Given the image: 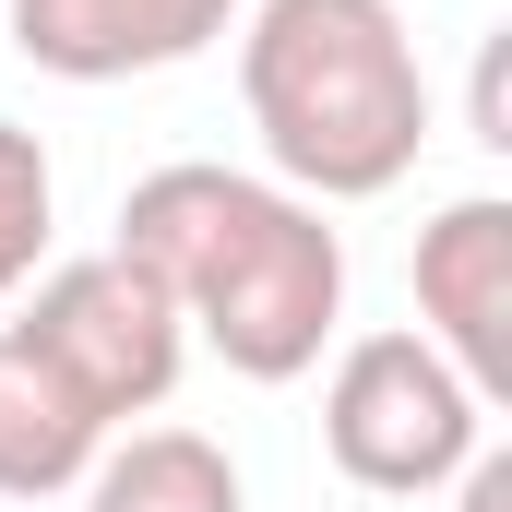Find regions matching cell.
I'll return each mask as SVG.
<instances>
[{
    "label": "cell",
    "mask_w": 512,
    "mask_h": 512,
    "mask_svg": "<svg viewBox=\"0 0 512 512\" xmlns=\"http://www.w3.org/2000/svg\"><path fill=\"white\" fill-rule=\"evenodd\" d=\"M120 251L179 298V334H203L239 382L322 370L346 322V239L322 227V203H298L286 179H251V167H215V155L131 179Z\"/></svg>",
    "instance_id": "cell-1"
},
{
    "label": "cell",
    "mask_w": 512,
    "mask_h": 512,
    "mask_svg": "<svg viewBox=\"0 0 512 512\" xmlns=\"http://www.w3.org/2000/svg\"><path fill=\"white\" fill-rule=\"evenodd\" d=\"M239 108L298 203H382L429 155V72L393 0H251Z\"/></svg>",
    "instance_id": "cell-2"
},
{
    "label": "cell",
    "mask_w": 512,
    "mask_h": 512,
    "mask_svg": "<svg viewBox=\"0 0 512 512\" xmlns=\"http://www.w3.org/2000/svg\"><path fill=\"white\" fill-rule=\"evenodd\" d=\"M322 453L370 501H429L489 453V405L429 334H358L322 382Z\"/></svg>",
    "instance_id": "cell-3"
},
{
    "label": "cell",
    "mask_w": 512,
    "mask_h": 512,
    "mask_svg": "<svg viewBox=\"0 0 512 512\" xmlns=\"http://www.w3.org/2000/svg\"><path fill=\"white\" fill-rule=\"evenodd\" d=\"M12 334H24V346H36V358H48L72 393H84L108 429H120V417H155V405H167V382H179V358H191L179 298H167V286H155L131 251L48 262Z\"/></svg>",
    "instance_id": "cell-4"
},
{
    "label": "cell",
    "mask_w": 512,
    "mask_h": 512,
    "mask_svg": "<svg viewBox=\"0 0 512 512\" xmlns=\"http://www.w3.org/2000/svg\"><path fill=\"white\" fill-rule=\"evenodd\" d=\"M417 334L465 370L477 405L512 393V203L465 191L417 227Z\"/></svg>",
    "instance_id": "cell-5"
},
{
    "label": "cell",
    "mask_w": 512,
    "mask_h": 512,
    "mask_svg": "<svg viewBox=\"0 0 512 512\" xmlns=\"http://www.w3.org/2000/svg\"><path fill=\"white\" fill-rule=\"evenodd\" d=\"M12 12V48L60 84H131V72H179L203 60L239 0H0Z\"/></svg>",
    "instance_id": "cell-6"
},
{
    "label": "cell",
    "mask_w": 512,
    "mask_h": 512,
    "mask_svg": "<svg viewBox=\"0 0 512 512\" xmlns=\"http://www.w3.org/2000/svg\"><path fill=\"white\" fill-rule=\"evenodd\" d=\"M96 453H108V417L0 322V501H60L84 489Z\"/></svg>",
    "instance_id": "cell-7"
},
{
    "label": "cell",
    "mask_w": 512,
    "mask_h": 512,
    "mask_svg": "<svg viewBox=\"0 0 512 512\" xmlns=\"http://www.w3.org/2000/svg\"><path fill=\"white\" fill-rule=\"evenodd\" d=\"M84 512H251V501L203 429H131L84 465Z\"/></svg>",
    "instance_id": "cell-8"
},
{
    "label": "cell",
    "mask_w": 512,
    "mask_h": 512,
    "mask_svg": "<svg viewBox=\"0 0 512 512\" xmlns=\"http://www.w3.org/2000/svg\"><path fill=\"white\" fill-rule=\"evenodd\" d=\"M48 215H60L48 143L0 120V298H24V286H36V262H48Z\"/></svg>",
    "instance_id": "cell-9"
},
{
    "label": "cell",
    "mask_w": 512,
    "mask_h": 512,
    "mask_svg": "<svg viewBox=\"0 0 512 512\" xmlns=\"http://www.w3.org/2000/svg\"><path fill=\"white\" fill-rule=\"evenodd\" d=\"M477 143H512V120H501V36L477 48Z\"/></svg>",
    "instance_id": "cell-10"
},
{
    "label": "cell",
    "mask_w": 512,
    "mask_h": 512,
    "mask_svg": "<svg viewBox=\"0 0 512 512\" xmlns=\"http://www.w3.org/2000/svg\"><path fill=\"white\" fill-rule=\"evenodd\" d=\"M465 512H512V453H477L465 465Z\"/></svg>",
    "instance_id": "cell-11"
}]
</instances>
